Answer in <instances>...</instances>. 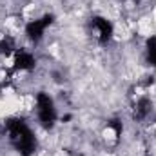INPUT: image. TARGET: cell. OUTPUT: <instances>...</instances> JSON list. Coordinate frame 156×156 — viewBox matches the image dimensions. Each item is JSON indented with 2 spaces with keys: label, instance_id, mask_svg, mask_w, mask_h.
Returning <instances> with one entry per match:
<instances>
[{
  "label": "cell",
  "instance_id": "1",
  "mask_svg": "<svg viewBox=\"0 0 156 156\" xmlns=\"http://www.w3.org/2000/svg\"><path fill=\"white\" fill-rule=\"evenodd\" d=\"M89 27H91V37L96 40L98 44H107L109 40L113 38V35H115L113 24H111L107 18H104V16H94V18H91Z\"/></svg>",
  "mask_w": 156,
  "mask_h": 156
}]
</instances>
